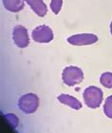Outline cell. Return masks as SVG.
Returning <instances> with one entry per match:
<instances>
[{"instance_id": "1", "label": "cell", "mask_w": 112, "mask_h": 133, "mask_svg": "<svg viewBox=\"0 0 112 133\" xmlns=\"http://www.w3.org/2000/svg\"><path fill=\"white\" fill-rule=\"evenodd\" d=\"M62 79L64 84H66L67 86L73 87L80 84L84 80V72L78 66H67L62 72Z\"/></svg>"}, {"instance_id": "2", "label": "cell", "mask_w": 112, "mask_h": 133, "mask_svg": "<svg viewBox=\"0 0 112 133\" xmlns=\"http://www.w3.org/2000/svg\"><path fill=\"white\" fill-rule=\"evenodd\" d=\"M86 105L90 108H97L103 102V91L98 87L90 86L83 93Z\"/></svg>"}, {"instance_id": "3", "label": "cell", "mask_w": 112, "mask_h": 133, "mask_svg": "<svg viewBox=\"0 0 112 133\" xmlns=\"http://www.w3.org/2000/svg\"><path fill=\"white\" fill-rule=\"evenodd\" d=\"M39 107V98L34 93H27L18 100V108L26 114H31Z\"/></svg>"}, {"instance_id": "4", "label": "cell", "mask_w": 112, "mask_h": 133, "mask_svg": "<svg viewBox=\"0 0 112 133\" xmlns=\"http://www.w3.org/2000/svg\"><path fill=\"white\" fill-rule=\"evenodd\" d=\"M31 37L33 41L37 43H50L53 40V31L48 26H38L31 32Z\"/></svg>"}, {"instance_id": "5", "label": "cell", "mask_w": 112, "mask_h": 133, "mask_svg": "<svg viewBox=\"0 0 112 133\" xmlns=\"http://www.w3.org/2000/svg\"><path fill=\"white\" fill-rule=\"evenodd\" d=\"M12 40L20 49L27 48L30 44V38L27 29L22 25L15 26L12 30Z\"/></svg>"}, {"instance_id": "6", "label": "cell", "mask_w": 112, "mask_h": 133, "mask_svg": "<svg viewBox=\"0 0 112 133\" xmlns=\"http://www.w3.org/2000/svg\"><path fill=\"white\" fill-rule=\"evenodd\" d=\"M98 41V36L92 33H81L74 34L67 38V42L73 46H86L92 45Z\"/></svg>"}, {"instance_id": "7", "label": "cell", "mask_w": 112, "mask_h": 133, "mask_svg": "<svg viewBox=\"0 0 112 133\" xmlns=\"http://www.w3.org/2000/svg\"><path fill=\"white\" fill-rule=\"evenodd\" d=\"M32 11L39 17H44L48 12V8L43 0H25Z\"/></svg>"}, {"instance_id": "8", "label": "cell", "mask_w": 112, "mask_h": 133, "mask_svg": "<svg viewBox=\"0 0 112 133\" xmlns=\"http://www.w3.org/2000/svg\"><path fill=\"white\" fill-rule=\"evenodd\" d=\"M58 101L64 105L69 107L70 108H73L75 110H78V109H81L82 108V104L81 102L79 101L77 98L73 97L71 95L68 94H65V93H62L57 97Z\"/></svg>"}, {"instance_id": "9", "label": "cell", "mask_w": 112, "mask_h": 133, "mask_svg": "<svg viewBox=\"0 0 112 133\" xmlns=\"http://www.w3.org/2000/svg\"><path fill=\"white\" fill-rule=\"evenodd\" d=\"M25 0H3V6L11 12H19L24 8Z\"/></svg>"}, {"instance_id": "10", "label": "cell", "mask_w": 112, "mask_h": 133, "mask_svg": "<svg viewBox=\"0 0 112 133\" xmlns=\"http://www.w3.org/2000/svg\"><path fill=\"white\" fill-rule=\"evenodd\" d=\"M100 83L107 89H112V72H104L100 77Z\"/></svg>"}, {"instance_id": "11", "label": "cell", "mask_w": 112, "mask_h": 133, "mask_svg": "<svg viewBox=\"0 0 112 133\" xmlns=\"http://www.w3.org/2000/svg\"><path fill=\"white\" fill-rule=\"evenodd\" d=\"M104 112L108 118L112 119V95L106 99L104 105Z\"/></svg>"}, {"instance_id": "12", "label": "cell", "mask_w": 112, "mask_h": 133, "mask_svg": "<svg viewBox=\"0 0 112 133\" xmlns=\"http://www.w3.org/2000/svg\"><path fill=\"white\" fill-rule=\"evenodd\" d=\"M63 6V0H51V10L54 14H58L60 12Z\"/></svg>"}, {"instance_id": "13", "label": "cell", "mask_w": 112, "mask_h": 133, "mask_svg": "<svg viewBox=\"0 0 112 133\" xmlns=\"http://www.w3.org/2000/svg\"><path fill=\"white\" fill-rule=\"evenodd\" d=\"M110 32H111V35H112V21L110 23Z\"/></svg>"}]
</instances>
